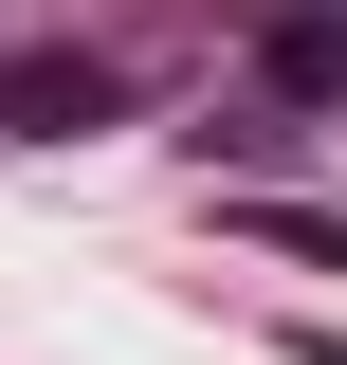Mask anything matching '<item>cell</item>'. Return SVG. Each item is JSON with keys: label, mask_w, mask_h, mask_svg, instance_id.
Wrapping results in <instances>:
<instances>
[{"label": "cell", "mask_w": 347, "mask_h": 365, "mask_svg": "<svg viewBox=\"0 0 347 365\" xmlns=\"http://www.w3.org/2000/svg\"><path fill=\"white\" fill-rule=\"evenodd\" d=\"M110 110H129V73H110L91 37H37V55H0V146H91Z\"/></svg>", "instance_id": "6da1fadb"}, {"label": "cell", "mask_w": 347, "mask_h": 365, "mask_svg": "<svg viewBox=\"0 0 347 365\" xmlns=\"http://www.w3.org/2000/svg\"><path fill=\"white\" fill-rule=\"evenodd\" d=\"M238 237H274V256H311V274H347V220H329V201H238Z\"/></svg>", "instance_id": "7a4b0ae2"}]
</instances>
